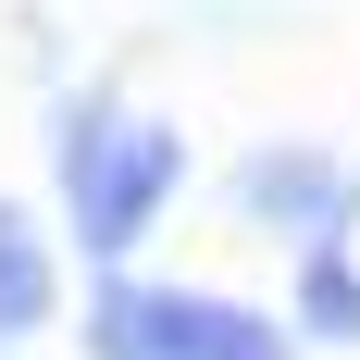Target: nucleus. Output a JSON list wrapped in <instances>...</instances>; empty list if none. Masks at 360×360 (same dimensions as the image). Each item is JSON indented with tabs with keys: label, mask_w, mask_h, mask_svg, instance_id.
<instances>
[{
	"label": "nucleus",
	"mask_w": 360,
	"mask_h": 360,
	"mask_svg": "<svg viewBox=\"0 0 360 360\" xmlns=\"http://www.w3.org/2000/svg\"><path fill=\"white\" fill-rule=\"evenodd\" d=\"M174 186H186V137L162 112H124L112 87L63 100V224H75V249L100 274L137 261V236L174 212Z\"/></svg>",
	"instance_id": "obj_1"
},
{
	"label": "nucleus",
	"mask_w": 360,
	"mask_h": 360,
	"mask_svg": "<svg viewBox=\"0 0 360 360\" xmlns=\"http://www.w3.org/2000/svg\"><path fill=\"white\" fill-rule=\"evenodd\" d=\"M236 212L311 249V236H348V212H360V174L335 162V149H249V162H236Z\"/></svg>",
	"instance_id": "obj_2"
},
{
	"label": "nucleus",
	"mask_w": 360,
	"mask_h": 360,
	"mask_svg": "<svg viewBox=\"0 0 360 360\" xmlns=\"http://www.w3.org/2000/svg\"><path fill=\"white\" fill-rule=\"evenodd\" d=\"M149 335H162V360H298V323H261L199 286H149Z\"/></svg>",
	"instance_id": "obj_3"
},
{
	"label": "nucleus",
	"mask_w": 360,
	"mask_h": 360,
	"mask_svg": "<svg viewBox=\"0 0 360 360\" xmlns=\"http://www.w3.org/2000/svg\"><path fill=\"white\" fill-rule=\"evenodd\" d=\"M286 323L311 335V348H360V249H348V236H311V249H298Z\"/></svg>",
	"instance_id": "obj_4"
},
{
	"label": "nucleus",
	"mask_w": 360,
	"mask_h": 360,
	"mask_svg": "<svg viewBox=\"0 0 360 360\" xmlns=\"http://www.w3.org/2000/svg\"><path fill=\"white\" fill-rule=\"evenodd\" d=\"M50 311H63V274H50V236H37V224L13 212V199H0V360L25 348V335L50 323Z\"/></svg>",
	"instance_id": "obj_5"
}]
</instances>
